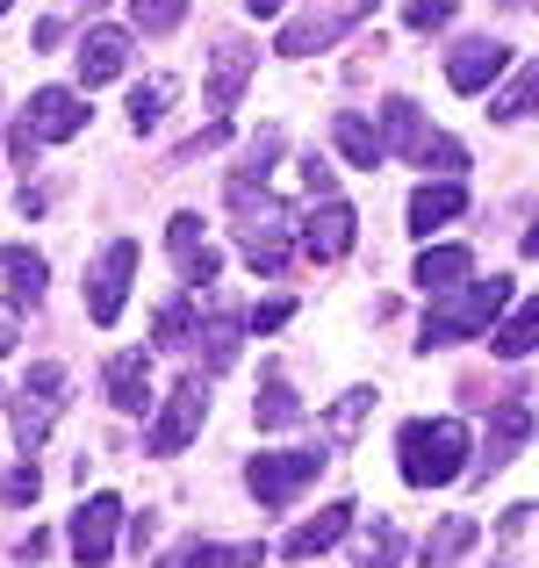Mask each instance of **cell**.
Masks as SVG:
<instances>
[{
  "label": "cell",
  "instance_id": "1",
  "mask_svg": "<svg viewBox=\"0 0 539 568\" xmlns=\"http://www.w3.org/2000/svg\"><path fill=\"white\" fill-rule=\"evenodd\" d=\"M396 454H403V483L410 489H446V483L468 475L475 439H468L460 417H410L403 439H396Z\"/></svg>",
  "mask_w": 539,
  "mask_h": 568
},
{
  "label": "cell",
  "instance_id": "2",
  "mask_svg": "<svg viewBox=\"0 0 539 568\" xmlns=\"http://www.w3.org/2000/svg\"><path fill=\"white\" fill-rule=\"evenodd\" d=\"M504 303H511V281H504V274H489V281H460V288L431 295L417 346H425V353H439V346H468L475 332H489V324H497V310H504Z\"/></svg>",
  "mask_w": 539,
  "mask_h": 568
},
{
  "label": "cell",
  "instance_id": "3",
  "mask_svg": "<svg viewBox=\"0 0 539 568\" xmlns=\"http://www.w3.org/2000/svg\"><path fill=\"white\" fill-rule=\"evenodd\" d=\"M324 446H288V454H252V468H245V489L266 504V511H288L295 497H303L309 483L324 475Z\"/></svg>",
  "mask_w": 539,
  "mask_h": 568
},
{
  "label": "cell",
  "instance_id": "4",
  "mask_svg": "<svg viewBox=\"0 0 539 568\" xmlns=\"http://www.w3.org/2000/svg\"><path fill=\"white\" fill-rule=\"evenodd\" d=\"M202 417H209V382L202 375H180L166 388V403H159V417H152V432H144V454H180V446L202 432Z\"/></svg>",
  "mask_w": 539,
  "mask_h": 568
},
{
  "label": "cell",
  "instance_id": "5",
  "mask_svg": "<svg viewBox=\"0 0 539 568\" xmlns=\"http://www.w3.org/2000/svg\"><path fill=\"white\" fill-rule=\"evenodd\" d=\"M65 410V367L58 361H37L22 382V396H14V439H22V454H37L43 439H51V417Z\"/></svg>",
  "mask_w": 539,
  "mask_h": 568
},
{
  "label": "cell",
  "instance_id": "6",
  "mask_svg": "<svg viewBox=\"0 0 539 568\" xmlns=\"http://www.w3.org/2000/svg\"><path fill=\"white\" fill-rule=\"evenodd\" d=\"M130 274H138V245H130V237L101 245L94 274H87V317H94L101 332H109V324L123 317V303H130Z\"/></svg>",
  "mask_w": 539,
  "mask_h": 568
},
{
  "label": "cell",
  "instance_id": "7",
  "mask_svg": "<svg viewBox=\"0 0 539 568\" xmlns=\"http://www.w3.org/2000/svg\"><path fill=\"white\" fill-rule=\"evenodd\" d=\"M14 123H22L37 144H65V138H80V130H87V101L72 94V87H37L29 109L14 115Z\"/></svg>",
  "mask_w": 539,
  "mask_h": 568
},
{
  "label": "cell",
  "instance_id": "8",
  "mask_svg": "<svg viewBox=\"0 0 539 568\" xmlns=\"http://www.w3.org/2000/svg\"><path fill=\"white\" fill-rule=\"evenodd\" d=\"M353 237H359V216H353V202H338V194H332V202H317L303 223H295V245H303L309 260H324V266L346 260Z\"/></svg>",
  "mask_w": 539,
  "mask_h": 568
},
{
  "label": "cell",
  "instance_id": "9",
  "mask_svg": "<svg viewBox=\"0 0 539 568\" xmlns=\"http://www.w3.org/2000/svg\"><path fill=\"white\" fill-rule=\"evenodd\" d=\"M115 526H123V497H87L80 511H72V555H80V568H109L115 555Z\"/></svg>",
  "mask_w": 539,
  "mask_h": 568
},
{
  "label": "cell",
  "instance_id": "10",
  "mask_svg": "<svg viewBox=\"0 0 539 568\" xmlns=\"http://www.w3.org/2000/svg\"><path fill=\"white\" fill-rule=\"evenodd\" d=\"M504 65H511V51H504L497 37H468L446 51V87L454 94H489V87L504 80Z\"/></svg>",
  "mask_w": 539,
  "mask_h": 568
},
{
  "label": "cell",
  "instance_id": "11",
  "mask_svg": "<svg viewBox=\"0 0 539 568\" xmlns=\"http://www.w3.org/2000/svg\"><path fill=\"white\" fill-rule=\"evenodd\" d=\"M367 14H374V0H346V8L303 14V22H288V29H281V43H274V51H281V58H309V51H324V43H338L353 22H367Z\"/></svg>",
  "mask_w": 539,
  "mask_h": 568
},
{
  "label": "cell",
  "instance_id": "12",
  "mask_svg": "<svg viewBox=\"0 0 539 568\" xmlns=\"http://www.w3.org/2000/svg\"><path fill=\"white\" fill-rule=\"evenodd\" d=\"M252 72H260V51L245 37H216V51H209V109H237Z\"/></svg>",
  "mask_w": 539,
  "mask_h": 568
},
{
  "label": "cell",
  "instance_id": "13",
  "mask_svg": "<svg viewBox=\"0 0 539 568\" xmlns=\"http://www.w3.org/2000/svg\"><path fill=\"white\" fill-rule=\"evenodd\" d=\"M532 388H511V396H497V417H489V446H482V460H468V468H504V460L526 446V432H532Z\"/></svg>",
  "mask_w": 539,
  "mask_h": 568
},
{
  "label": "cell",
  "instance_id": "14",
  "mask_svg": "<svg viewBox=\"0 0 539 568\" xmlns=\"http://www.w3.org/2000/svg\"><path fill=\"white\" fill-rule=\"evenodd\" d=\"M101 382H109V403H115V410H130V417H138L144 403H159L152 396V353H144V346L115 353V361L101 367Z\"/></svg>",
  "mask_w": 539,
  "mask_h": 568
},
{
  "label": "cell",
  "instance_id": "15",
  "mask_svg": "<svg viewBox=\"0 0 539 568\" xmlns=\"http://www.w3.org/2000/svg\"><path fill=\"white\" fill-rule=\"evenodd\" d=\"M72 58H80V87H109L115 72L130 65V29H109V22H101V29H87Z\"/></svg>",
  "mask_w": 539,
  "mask_h": 568
},
{
  "label": "cell",
  "instance_id": "16",
  "mask_svg": "<svg viewBox=\"0 0 539 568\" xmlns=\"http://www.w3.org/2000/svg\"><path fill=\"white\" fill-rule=\"evenodd\" d=\"M346 532H353V504H324L317 518H303V526L281 540V555H288V561H317L324 547H338Z\"/></svg>",
  "mask_w": 539,
  "mask_h": 568
},
{
  "label": "cell",
  "instance_id": "17",
  "mask_svg": "<svg viewBox=\"0 0 539 568\" xmlns=\"http://www.w3.org/2000/svg\"><path fill=\"white\" fill-rule=\"evenodd\" d=\"M43 281H51L43 252H29V245H8V252H0V288H8V310H37L43 303Z\"/></svg>",
  "mask_w": 539,
  "mask_h": 568
},
{
  "label": "cell",
  "instance_id": "18",
  "mask_svg": "<svg viewBox=\"0 0 539 568\" xmlns=\"http://www.w3.org/2000/svg\"><path fill=\"white\" fill-rule=\"evenodd\" d=\"M237 332H245V317H237L223 295H209V324L194 338H202V375H223V367L237 361Z\"/></svg>",
  "mask_w": 539,
  "mask_h": 568
},
{
  "label": "cell",
  "instance_id": "19",
  "mask_svg": "<svg viewBox=\"0 0 539 568\" xmlns=\"http://www.w3.org/2000/svg\"><path fill=\"white\" fill-rule=\"evenodd\" d=\"M374 138H382V159H388V152H396V159H417V144H425L431 130H425V115H417V101L388 94V101H382V123H374Z\"/></svg>",
  "mask_w": 539,
  "mask_h": 568
},
{
  "label": "cell",
  "instance_id": "20",
  "mask_svg": "<svg viewBox=\"0 0 539 568\" xmlns=\"http://www.w3.org/2000/svg\"><path fill=\"white\" fill-rule=\"evenodd\" d=\"M460 209H468V187H460V181H425V187L410 194V231L431 237L439 223H454Z\"/></svg>",
  "mask_w": 539,
  "mask_h": 568
},
{
  "label": "cell",
  "instance_id": "21",
  "mask_svg": "<svg viewBox=\"0 0 539 568\" xmlns=\"http://www.w3.org/2000/svg\"><path fill=\"white\" fill-rule=\"evenodd\" d=\"M468 274H475V252L468 245H425V260H417V288H425V295L460 288Z\"/></svg>",
  "mask_w": 539,
  "mask_h": 568
},
{
  "label": "cell",
  "instance_id": "22",
  "mask_svg": "<svg viewBox=\"0 0 539 568\" xmlns=\"http://www.w3.org/2000/svg\"><path fill=\"white\" fill-rule=\"evenodd\" d=\"M252 417H260V432L303 425V396L288 388V375H281V367H266V375H260V403H252Z\"/></svg>",
  "mask_w": 539,
  "mask_h": 568
},
{
  "label": "cell",
  "instance_id": "23",
  "mask_svg": "<svg viewBox=\"0 0 539 568\" xmlns=\"http://www.w3.org/2000/svg\"><path fill=\"white\" fill-rule=\"evenodd\" d=\"M332 144H338V152H346V166H382V138H374V123H367V115H338V123H332Z\"/></svg>",
  "mask_w": 539,
  "mask_h": 568
},
{
  "label": "cell",
  "instance_id": "24",
  "mask_svg": "<svg viewBox=\"0 0 539 568\" xmlns=\"http://www.w3.org/2000/svg\"><path fill=\"white\" fill-rule=\"evenodd\" d=\"M475 540H482V526H475L468 511H454V518H446V526H439V532L425 540V568H454V561L468 555Z\"/></svg>",
  "mask_w": 539,
  "mask_h": 568
},
{
  "label": "cell",
  "instance_id": "25",
  "mask_svg": "<svg viewBox=\"0 0 539 568\" xmlns=\"http://www.w3.org/2000/svg\"><path fill=\"white\" fill-rule=\"evenodd\" d=\"M532 338H539V303H518L511 317H504L497 332H489V353H497V361H526Z\"/></svg>",
  "mask_w": 539,
  "mask_h": 568
},
{
  "label": "cell",
  "instance_id": "26",
  "mask_svg": "<svg viewBox=\"0 0 539 568\" xmlns=\"http://www.w3.org/2000/svg\"><path fill=\"white\" fill-rule=\"evenodd\" d=\"M173 94H180V80H166V72L144 80L138 94H130V130H138V138H144V130H159V115L173 109Z\"/></svg>",
  "mask_w": 539,
  "mask_h": 568
},
{
  "label": "cell",
  "instance_id": "27",
  "mask_svg": "<svg viewBox=\"0 0 539 568\" xmlns=\"http://www.w3.org/2000/svg\"><path fill=\"white\" fill-rule=\"evenodd\" d=\"M396 561H403V532L388 526V518H382V526H367V532H359V547H353V568H396Z\"/></svg>",
  "mask_w": 539,
  "mask_h": 568
},
{
  "label": "cell",
  "instance_id": "28",
  "mask_svg": "<svg viewBox=\"0 0 539 568\" xmlns=\"http://www.w3.org/2000/svg\"><path fill=\"white\" fill-rule=\"evenodd\" d=\"M130 22H138L144 37H173V29L187 22V0H130Z\"/></svg>",
  "mask_w": 539,
  "mask_h": 568
},
{
  "label": "cell",
  "instance_id": "29",
  "mask_svg": "<svg viewBox=\"0 0 539 568\" xmlns=\"http://www.w3.org/2000/svg\"><path fill=\"white\" fill-rule=\"evenodd\" d=\"M367 410H374V388H346V396L332 403V417H324V425H332V439H353Z\"/></svg>",
  "mask_w": 539,
  "mask_h": 568
},
{
  "label": "cell",
  "instance_id": "30",
  "mask_svg": "<svg viewBox=\"0 0 539 568\" xmlns=\"http://www.w3.org/2000/svg\"><path fill=\"white\" fill-rule=\"evenodd\" d=\"M526 109H532V65H518V72H511V87L489 101V115H497V123H518Z\"/></svg>",
  "mask_w": 539,
  "mask_h": 568
},
{
  "label": "cell",
  "instance_id": "31",
  "mask_svg": "<svg viewBox=\"0 0 539 568\" xmlns=\"http://www.w3.org/2000/svg\"><path fill=\"white\" fill-rule=\"evenodd\" d=\"M187 295H173V303L166 310H159V324H152V332H159V353H180V346H187Z\"/></svg>",
  "mask_w": 539,
  "mask_h": 568
},
{
  "label": "cell",
  "instance_id": "32",
  "mask_svg": "<svg viewBox=\"0 0 539 568\" xmlns=\"http://www.w3.org/2000/svg\"><path fill=\"white\" fill-rule=\"evenodd\" d=\"M410 166H439V173H460V166H468V152H460L454 138H439V130H431V138L417 144V159H410Z\"/></svg>",
  "mask_w": 539,
  "mask_h": 568
},
{
  "label": "cell",
  "instance_id": "33",
  "mask_svg": "<svg viewBox=\"0 0 539 568\" xmlns=\"http://www.w3.org/2000/svg\"><path fill=\"white\" fill-rule=\"evenodd\" d=\"M454 8H460V0H410V8H403V22H410L417 37H431V29L454 22Z\"/></svg>",
  "mask_w": 539,
  "mask_h": 568
},
{
  "label": "cell",
  "instance_id": "34",
  "mask_svg": "<svg viewBox=\"0 0 539 568\" xmlns=\"http://www.w3.org/2000/svg\"><path fill=\"white\" fill-rule=\"evenodd\" d=\"M37 489H43L37 460H22V468H8V475H0V504H37Z\"/></svg>",
  "mask_w": 539,
  "mask_h": 568
},
{
  "label": "cell",
  "instance_id": "35",
  "mask_svg": "<svg viewBox=\"0 0 539 568\" xmlns=\"http://www.w3.org/2000/svg\"><path fill=\"white\" fill-rule=\"evenodd\" d=\"M166 245H173V260H187V252H202V216H194V209H180V216L166 223Z\"/></svg>",
  "mask_w": 539,
  "mask_h": 568
},
{
  "label": "cell",
  "instance_id": "36",
  "mask_svg": "<svg viewBox=\"0 0 539 568\" xmlns=\"http://www.w3.org/2000/svg\"><path fill=\"white\" fill-rule=\"evenodd\" d=\"M223 138H231V123H209L202 130V138H187V144H180V152H173V166H187V159H202V152H216V144Z\"/></svg>",
  "mask_w": 539,
  "mask_h": 568
},
{
  "label": "cell",
  "instance_id": "37",
  "mask_svg": "<svg viewBox=\"0 0 539 568\" xmlns=\"http://www.w3.org/2000/svg\"><path fill=\"white\" fill-rule=\"evenodd\" d=\"M37 152H43V144L29 138L22 123H14V130H8V159H14V173H29V166H37Z\"/></svg>",
  "mask_w": 539,
  "mask_h": 568
},
{
  "label": "cell",
  "instance_id": "38",
  "mask_svg": "<svg viewBox=\"0 0 539 568\" xmlns=\"http://www.w3.org/2000/svg\"><path fill=\"white\" fill-rule=\"evenodd\" d=\"M288 317H295V303H260L252 310V332H281Z\"/></svg>",
  "mask_w": 539,
  "mask_h": 568
},
{
  "label": "cell",
  "instance_id": "39",
  "mask_svg": "<svg viewBox=\"0 0 539 568\" xmlns=\"http://www.w3.org/2000/svg\"><path fill=\"white\" fill-rule=\"evenodd\" d=\"M194 561H202V540H180V547H173V555L159 561V568H194Z\"/></svg>",
  "mask_w": 539,
  "mask_h": 568
},
{
  "label": "cell",
  "instance_id": "40",
  "mask_svg": "<svg viewBox=\"0 0 539 568\" xmlns=\"http://www.w3.org/2000/svg\"><path fill=\"white\" fill-rule=\"evenodd\" d=\"M58 37H65V22H58V14H43V22H37V51H51Z\"/></svg>",
  "mask_w": 539,
  "mask_h": 568
},
{
  "label": "cell",
  "instance_id": "41",
  "mask_svg": "<svg viewBox=\"0 0 539 568\" xmlns=\"http://www.w3.org/2000/svg\"><path fill=\"white\" fill-rule=\"evenodd\" d=\"M245 8L260 14V22H274V14H281V0H245Z\"/></svg>",
  "mask_w": 539,
  "mask_h": 568
},
{
  "label": "cell",
  "instance_id": "42",
  "mask_svg": "<svg viewBox=\"0 0 539 568\" xmlns=\"http://www.w3.org/2000/svg\"><path fill=\"white\" fill-rule=\"evenodd\" d=\"M8 346H14V324H8V317H0V353H8Z\"/></svg>",
  "mask_w": 539,
  "mask_h": 568
},
{
  "label": "cell",
  "instance_id": "43",
  "mask_svg": "<svg viewBox=\"0 0 539 568\" xmlns=\"http://www.w3.org/2000/svg\"><path fill=\"white\" fill-rule=\"evenodd\" d=\"M87 8H101V0H87Z\"/></svg>",
  "mask_w": 539,
  "mask_h": 568
},
{
  "label": "cell",
  "instance_id": "44",
  "mask_svg": "<svg viewBox=\"0 0 539 568\" xmlns=\"http://www.w3.org/2000/svg\"><path fill=\"white\" fill-rule=\"evenodd\" d=\"M0 14H8V0H0Z\"/></svg>",
  "mask_w": 539,
  "mask_h": 568
}]
</instances>
